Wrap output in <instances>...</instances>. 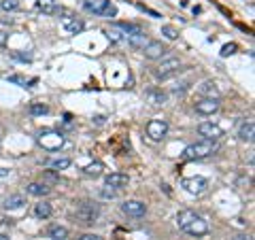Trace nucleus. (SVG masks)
<instances>
[{"mask_svg":"<svg viewBox=\"0 0 255 240\" xmlns=\"http://www.w3.org/2000/svg\"><path fill=\"white\" fill-rule=\"evenodd\" d=\"M177 226L185 232V234L196 236V238L209 234V223L204 221V217H200V215L194 213V211H181L177 215Z\"/></svg>","mask_w":255,"mask_h":240,"instance_id":"1","label":"nucleus"},{"mask_svg":"<svg viewBox=\"0 0 255 240\" xmlns=\"http://www.w3.org/2000/svg\"><path fill=\"white\" fill-rule=\"evenodd\" d=\"M217 151V142L215 140H200V142H194L189 145L185 151H183V157L185 159H204L213 155Z\"/></svg>","mask_w":255,"mask_h":240,"instance_id":"2","label":"nucleus"},{"mask_svg":"<svg viewBox=\"0 0 255 240\" xmlns=\"http://www.w3.org/2000/svg\"><path fill=\"white\" fill-rule=\"evenodd\" d=\"M83 9L87 13L100 15V17H115L117 9L111 0H83Z\"/></svg>","mask_w":255,"mask_h":240,"instance_id":"3","label":"nucleus"},{"mask_svg":"<svg viewBox=\"0 0 255 240\" xmlns=\"http://www.w3.org/2000/svg\"><path fill=\"white\" fill-rule=\"evenodd\" d=\"M38 145H41L45 151H49V153H53V151H60L62 145H64V134L55 132V130H45L38 134Z\"/></svg>","mask_w":255,"mask_h":240,"instance_id":"4","label":"nucleus"},{"mask_svg":"<svg viewBox=\"0 0 255 240\" xmlns=\"http://www.w3.org/2000/svg\"><path fill=\"white\" fill-rule=\"evenodd\" d=\"M75 217H77L79 223L92 226V223H96V219L100 217V209L94 202H81L77 206V211H75Z\"/></svg>","mask_w":255,"mask_h":240,"instance_id":"5","label":"nucleus"},{"mask_svg":"<svg viewBox=\"0 0 255 240\" xmlns=\"http://www.w3.org/2000/svg\"><path fill=\"white\" fill-rule=\"evenodd\" d=\"M168 132V121L166 119H151L147 123V136L151 140H162Z\"/></svg>","mask_w":255,"mask_h":240,"instance_id":"6","label":"nucleus"},{"mask_svg":"<svg viewBox=\"0 0 255 240\" xmlns=\"http://www.w3.org/2000/svg\"><path fill=\"white\" fill-rule=\"evenodd\" d=\"M181 187L185 189L187 194L198 196V194H202V191L206 189V179H202V177H189V179H183V181H181Z\"/></svg>","mask_w":255,"mask_h":240,"instance_id":"7","label":"nucleus"},{"mask_svg":"<svg viewBox=\"0 0 255 240\" xmlns=\"http://www.w3.org/2000/svg\"><path fill=\"white\" fill-rule=\"evenodd\" d=\"M122 213L128 215V217H142L147 213V206L140 200H126L122 204Z\"/></svg>","mask_w":255,"mask_h":240,"instance_id":"8","label":"nucleus"},{"mask_svg":"<svg viewBox=\"0 0 255 240\" xmlns=\"http://www.w3.org/2000/svg\"><path fill=\"white\" fill-rule=\"evenodd\" d=\"M198 134L204 136V140H217L223 136V130L217 125V123H213V121H204L198 125Z\"/></svg>","mask_w":255,"mask_h":240,"instance_id":"9","label":"nucleus"},{"mask_svg":"<svg viewBox=\"0 0 255 240\" xmlns=\"http://www.w3.org/2000/svg\"><path fill=\"white\" fill-rule=\"evenodd\" d=\"M181 68V60L179 58H168V60H164L159 66L155 68V77H159V79H166L168 75H172V73H177V70Z\"/></svg>","mask_w":255,"mask_h":240,"instance_id":"10","label":"nucleus"},{"mask_svg":"<svg viewBox=\"0 0 255 240\" xmlns=\"http://www.w3.org/2000/svg\"><path fill=\"white\" fill-rule=\"evenodd\" d=\"M166 47L162 45V41H149L145 47H142V53H145L147 60H159L162 55H166Z\"/></svg>","mask_w":255,"mask_h":240,"instance_id":"11","label":"nucleus"},{"mask_svg":"<svg viewBox=\"0 0 255 240\" xmlns=\"http://www.w3.org/2000/svg\"><path fill=\"white\" fill-rule=\"evenodd\" d=\"M217 111H219V98H204L200 102H196V113L198 115L209 117L213 113H217Z\"/></svg>","mask_w":255,"mask_h":240,"instance_id":"12","label":"nucleus"},{"mask_svg":"<svg viewBox=\"0 0 255 240\" xmlns=\"http://www.w3.org/2000/svg\"><path fill=\"white\" fill-rule=\"evenodd\" d=\"M62 26H64V30H66L68 34H79V32L85 28V23H83V19H79L77 15L66 13V15L62 17Z\"/></svg>","mask_w":255,"mask_h":240,"instance_id":"13","label":"nucleus"},{"mask_svg":"<svg viewBox=\"0 0 255 240\" xmlns=\"http://www.w3.org/2000/svg\"><path fill=\"white\" fill-rule=\"evenodd\" d=\"M105 183H107V187H113V189H124L128 187V183H130V177L124 172H111L105 177Z\"/></svg>","mask_w":255,"mask_h":240,"instance_id":"14","label":"nucleus"},{"mask_svg":"<svg viewBox=\"0 0 255 240\" xmlns=\"http://www.w3.org/2000/svg\"><path fill=\"white\" fill-rule=\"evenodd\" d=\"M23 204H26V198H23L21 194L9 196V198L4 200V209L6 211H19V209H23Z\"/></svg>","mask_w":255,"mask_h":240,"instance_id":"15","label":"nucleus"},{"mask_svg":"<svg viewBox=\"0 0 255 240\" xmlns=\"http://www.w3.org/2000/svg\"><path fill=\"white\" fill-rule=\"evenodd\" d=\"M26 191L30 196H36V198H43V196H49L51 187L45 185V183H30V185L26 187Z\"/></svg>","mask_w":255,"mask_h":240,"instance_id":"16","label":"nucleus"},{"mask_svg":"<svg viewBox=\"0 0 255 240\" xmlns=\"http://www.w3.org/2000/svg\"><path fill=\"white\" fill-rule=\"evenodd\" d=\"M253 132H255V125L251 121H245L241 125V130H238V138L245 140V142H251L253 140Z\"/></svg>","mask_w":255,"mask_h":240,"instance_id":"17","label":"nucleus"},{"mask_svg":"<svg viewBox=\"0 0 255 240\" xmlns=\"http://www.w3.org/2000/svg\"><path fill=\"white\" fill-rule=\"evenodd\" d=\"M198 90H200V94L209 96V98H219V90H217V85H215L213 81H204Z\"/></svg>","mask_w":255,"mask_h":240,"instance_id":"18","label":"nucleus"},{"mask_svg":"<svg viewBox=\"0 0 255 240\" xmlns=\"http://www.w3.org/2000/svg\"><path fill=\"white\" fill-rule=\"evenodd\" d=\"M107 36H109L113 43H122V41H126V34L122 32V28H119L117 23H115V26H111V28H107Z\"/></svg>","mask_w":255,"mask_h":240,"instance_id":"19","label":"nucleus"},{"mask_svg":"<svg viewBox=\"0 0 255 240\" xmlns=\"http://www.w3.org/2000/svg\"><path fill=\"white\" fill-rule=\"evenodd\" d=\"M49 238L51 240H66L68 238V230L64 226H51L49 228Z\"/></svg>","mask_w":255,"mask_h":240,"instance_id":"20","label":"nucleus"},{"mask_svg":"<svg viewBox=\"0 0 255 240\" xmlns=\"http://www.w3.org/2000/svg\"><path fill=\"white\" fill-rule=\"evenodd\" d=\"M51 204H47V202H38L36 206H34V215L38 219H47V217H51Z\"/></svg>","mask_w":255,"mask_h":240,"instance_id":"21","label":"nucleus"},{"mask_svg":"<svg viewBox=\"0 0 255 240\" xmlns=\"http://www.w3.org/2000/svg\"><path fill=\"white\" fill-rule=\"evenodd\" d=\"M36 9L43 11V13H47V15H51V13L58 11V6H55V0H38V2H36Z\"/></svg>","mask_w":255,"mask_h":240,"instance_id":"22","label":"nucleus"},{"mask_svg":"<svg viewBox=\"0 0 255 240\" xmlns=\"http://www.w3.org/2000/svg\"><path fill=\"white\" fill-rule=\"evenodd\" d=\"M102 170H105V166H102V162H94V164H87L83 168V172L87 174V177H100Z\"/></svg>","mask_w":255,"mask_h":240,"instance_id":"23","label":"nucleus"},{"mask_svg":"<svg viewBox=\"0 0 255 240\" xmlns=\"http://www.w3.org/2000/svg\"><path fill=\"white\" fill-rule=\"evenodd\" d=\"M0 9H2L4 13L17 11L19 9V0H0Z\"/></svg>","mask_w":255,"mask_h":240,"instance_id":"24","label":"nucleus"},{"mask_svg":"<svg viewBox=\"0 0 255 240\" xmlns=\"http://www.w3.org/2000/svg\"><path fill=\"white\" fill-rule=\"evenodd\" d=\"M53 170H66V168L70 166V159L68 157H62V159H53V162L49 164Z\"/></svg>","mask_w":255,"mask_h":240,"instance_id":"25","label":"nucleus"},{"mask_svg":"<svg viewBox=\"0 0 255 240\" xmlns=\"http://www.w3.org/2000/svg\"><path fill=\"white\" fill-rule=\"evenodd\" d=\"M30 113H32V115H45V113H49V107L34 102V105H30Z\"/></svg>","mask_w":255,"mask_h":240,"instance_id":"26","label":"nucleus"},{"mask_svg":"<svg viewBox=\"0 0 255 240\" xmlns=\"http://www.w3.org/2000/svg\"><path fill=\"white\" fill-rule=\"evenodd\" d=\"M149 100L153 102V105H164L166 94H162V92H149Z\"/></svg>","mask_w":255,"mask_h":240,"instance_id":"27","label":"nucleus"},{"mask_svg":"<svg viewBox=\"0 0 255 240\" xmlns=\"http://www.w3.org/2000/svg\"><path fill=\"white\" fill-rule=\"evenodd\" d=\"M162 34L168 38V41H174V38L179 36V32H177V28H172V26H164L162 28Z\"/></svg>","mask_w":255,"mask_h":240,"instance_id":"28","label":"nucleus"},{"mask_svg":"<svg viewBox=\"0 0 255 240\" xmlns=\"http://www.w3.org/2000/svg\"><path fill=\"white\" fill-rule=\"evenodd\" d=\"M236 43H228V45H223L221 47V58H228V55H232V53H236Z\"/></svg>","mask_w":255,"mask_h":240,"instance_id":"29","label":"nucleus"},{"mask_svg":"<svg viewBox=\"0 0 255 240\" xmlns=\"http://www.w3.org/2000/svg\"><path fill=\"white\" fill-rule=\"evenodd\" d=\"M79 240H100V236L98 234H83Z\"/></svg>","mask_w":255,"mask_h":240,"instance_id":"30","label":"nucleus"},{"mask_svg":"<svg viewBox=\"0 0 255 240\" xmlns=\"http://www.w3.org/2000/svg\"><path fill=\"white\" fill-rule=\"evenodd\" d=\"M9 81H13V83H21L23 87H26V81H23L21 77H9Z\"/></svg>","mask_w":255,"mask_h":240,"instance_id":"31","label":"nucleus"},{"mask_svg":"<svg viewBox=\"0 0 255 240\" xmlns=\"http://www.w3.org/2000/svg\"><path fill=\"white\" fill-rule=\"evenodd\" d=\"M6 36H9V34H6V32H0V45H4V41H6Z\"/></svg>","mask_w":255,"mask_h":240,"instance_id":"32","label":"nucleus"},{"mask_svg":"<svg viewBox=\"0 0 255 240\" xmlns=\"http://www.w3.org/2000/svg\"><path fill=\"white\" fill-rule=\"evenodd\" d=\"M234 240H251V238H249V236H245V234H243V236H236Z\"/></svg>","mask_w":255,"mask_h":240,"instance_id":"33","label":"nucleus"},{"mask_svg":"<svg viewBox=\"0 0 255 240\" xmlns=\"http://www.w3.org/2000/svg\"><path fill=\"white\" fill-rule=\"evenodd\" d=\"M9 174V170H4V168H0V177H6Z\"/></svg>","mask_w":255,"mask_h":240,"instance_id":"34","label":"nucleus"},{"mask_svg":"<svg viewBox=\"0 0 255 240\" xmlns=\"http://www.w3.org/2000/svg\"><path fill=\"white\" fill-rule=\"evenodd\" d=\"M0 240H9V236H4V234H0Z\"/></svg>","mask_w":255,"mask_h":240,"instance_id":"35","label":"nucleus"},{"mask_svg":"<svg viewBox=\"0 0 255 240\" xmlns=\"http://www.w3.org/2000/svg\"><path fill=\"white\" fill-rule=\"evenodd\" d=\"M124 2H130V0H124Z\"/></svg>","mask_w":255,"mask_h":240,"instance_id":"36","label":"nucleus"}]
</instances>
